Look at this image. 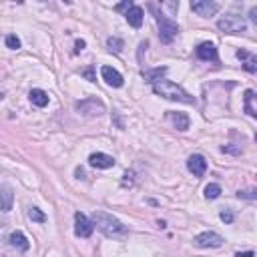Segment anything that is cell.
<instances>
[{
	"mask_svg": "<svg viewBox=\"0 0 257 257\" xmlns=\"http://www.w3.org/2000/svg\"><path fill=\"white\" fill-rule=\"evenodd\" d=\"M163 6H165V8H169L171 12H177V10H179V2H165Z\"/></svg>",
	"mask_w": 257,
	"mask_h": 257,
	"instance_id": "f546056e",
	"label": "cell"
},
{
	"mask_svg": "<svg viewBox=\"0 0 257 257\" xmlns=\"http://www.w3.org/2000/svg\"><path fill=\"white\" fill-rule=\"evenodd\" d=\"M223 237L219 235V233H215V231H203V233H199L195 239H193V243L197 245V247H201V249H213V247H221L223 245Z\"/></svg>",
	"mask_w": 257,
	"mask_h": 257,
	"instance_id": "5b68a950",
	"label": "cell"
},
{
	"mask_svg": "<svg viewBox=\"0 0 257 257\" xmlns=\"http://www.w3.org/2000/svg\"><path fill=\"white\" fill-rule=\"evenodd\" d=\"M237 58L241 60V64H243V68L247 70V72H257V56L253 54V52H247V50H237Z\"/></svg>",
	"mask_w": 257,
	"mask_h": 257,
	"instance_id": "5bb4252c",
	"label": "cell"
},
{
	"mask_svg": "<svg viewBox=\"0 0 257 257\" xmlns=\"http://www.w3.org/2000/svg\"><path fill=\"white\" fill-rule=\"evenodd\" d=\"M237 197H239V199H245V201H255V199H257V189H255V187L241 189V191H237Z\"/></svg>",
	"mask_w": 257,
	"mask_h": 257,
	"instance_id": "44dd1931",
	"label": "cell"
},
{
	"mask_svg": "<svg viewBox=\"0 0 257 257\" xmlns=\"http://www.w3.org/2000/svg\"><path fill=\"white\" fill-rule=\"evenodd\" d=\"M167 118L173 122V126H175L177 131H187V128H189V124H191V120H189V116H187L185 112L169 110V112H167Z\"/></svg>",
	"mask_w": 257,
	"mask_h": 257,
	"instance_id": "9a60e30c",
	"label": "cell"
},
{
	"mask_svg": "<svg viewBox=\"0 0 257 257\" xmlns=\"http://www.w3.org/2000/svg\"><path fill=\"white\" fill-rule=\"evenodd\" d=\"M28 96H30L32 104H36V106H40V108H42V106H46V104H48V100H50V98H48V94H46L42 88H32Z\"/></svg>",
	"mask_w": 257,
	"mask_h": 257,
	"instance_id": "d6986e66",
	"label": "cell"
},
{
	"mask_svg": "<svg viewBox=\"0 0 257 257\" xmlns=\"http://www.w3.org/2000/svg\"><path fill=\"white\" fill-rule=\"evenodd\" d=\"M249 18H251V20L257 24V6H253V8L249 10Z\"/></svg>",
	"mask_w": 257,
	"mask_h": 257,
	"instance_id": "4dcf8cb0",
	"label": "cell"
},
{
	"mask_svg": "<svg viewBox=\"0 0 257 257\" xmlns=\"http://www.w3.org/2000/svg\"><path fill=\"white\" fill-rule=\"evenodd\" d=\"M221 151H223V153H231V155H241V149H239V147H231V145L221 147Z\"/></svg>",
	"mask_w": 257,
	"mask_h": 257,
	"instance_id": "4316f807",
	"label": "cell"
},
{
	"mask_svg": "<svg viewBox=\"0 0 257 257\" xmlns=\"http://www.w3.org/2000/svg\"><path fill=\"white\" fill-rule=\"evenodd\" d=\"M195 54L199 60H205V62H217V48L213 42H201L197 48H195Z\"/></svg>",
	"mask_w": 257,
	"mask_h": 257,
	"instance_id": "9c48e42d",
	"label": "cell"
},
{
	"mask_svg": "<svg viewBox=\"0 0 257 257\" xmlns=\"http://www.w3.org/2000/svg\"><path fill=\"white\" fill-rule=\"evenodd\" d=\"M8 243H10L12 247L20 249V251H28V247H30L28 239H26V237H24V233H20V231H14V233H10V237H8Z\"/></svg>",
	"mask_w": 257,
	"mask_h": 257,
	"instance_id": "ac0fdd59",
	"label": "cell"
},
{
	"mask_svg": "<svg viewBox=\"0 0 257 257\" xmlns=\"http://www.w3.org/2000/svg\"><path fill=\"white\" fill-rule=\"evenodd\" d=\"M155 20H157V26H159V38H161V42L171 44V42L175 40L177 32H179L177 22H175V20H171V18H167V16H165V14H161V12H157V14H155Z\"/></svg>",
	"mask_w": 257,
	"mask_h": 257,
	"instance_id": "277c9868",
	"label": "cell"
},
{
	"mask_svg": "<svg viewBox=\"0 0 257 257\" xmlns=\"http://www.w3.org/2000/svg\"><path fill=\"white\" fill-rule=\"evenodd\" d=\"M131 6H133V2H122V4H116V6H114V10L122 12V10H128Z\"/></svg>",
	"mask_w": 257,
	"mask_h": 257,
	"instance_id": "f1b7e54d",
	"label": "cell"
},
{
	"mask_svg": "<svg viewBox=\"0 0 257 257\" xmlns=\"http://www.w3.org/2000/svg\"><path fill=\"white\" fill-rule=\"evenodd\" d=\"M221 195V187L217 185V183H209L207 187H205V197L207 199H217Z\"/></svg>",
	"mask_w": 257,
	"mask_h": 257,
	"instance_id": "7402d4cb",
	"label": "cell"
},
{
	"mask_svg": "<svg viewBox=\"0 0 257 257\" xmlns=\"http://www.w3.org/2000/svg\"><path fill=\"white\" fill-rule=\"evenodd\" d=\"M235 257H255V253L253 251H243V253L239 251V253H235Z\"/></svg>",
	"mask_w": 257,
	"mask_h": 257,
	"instance_id": "d6a6232c",
	"label": "cell"
},
{
	"mask_svg": "<svg viewBox=\"0 0 257 257\" xmlns=\"http://www.w3.org/2000/svg\"><path fill=\"white\" fill-rule=\"evenodd\" d=\"M153 90H155V94H159V96H163L167 100H177V102H185V104H193L195 102V98L183 86H179V84H175V82H171L167 78L157 80L153 84Z\"/></svg>",
	"mask_w": 257,
	"mask_h": 257,
	"instance_id": "7a4b0ae2",
	"label": "cell"
},
{
	"mask_svg": "<svg viewBox=\"0 0 257 257\" xmlns=\"http://www.w3.org/2000/svg\"><path fill=\"white\" fill-rule=\"evenodd\" d=\"M76 110L80 114H86V116H98L104 112V104L98 98H84V100L76 102Z\"/></svg>",
	"mask_w": 257,
	"mask_h": 257,
	"instance_id": "8992f818",
	"label": "cell"
},
{
	"mask_svg": "<svg viewBox=\"0 0 257 257\" xmlns=\"http://www.w3.org/2000/svg\"><path fill=\"white\" fill-rule=\"evenodd\" d=\"M124 18H126V22L133 26V28H141L143 26V20H145V12H143V8L141 6H131L126 12H124Z\"/></svg>",
	"mask_w": 257,
	"mask_h": 257,
	"instance_id": "4fadbf2b",
	"label": "cell"
},
{
	"mask_svg": "<svg viewBox=\"0 0 257 257\" xmlns=\"http://www.w3.org/2000/svg\"><path fill=\"white\" fill-rule=\"evenodd\" d=\"M74 173H76V177H78V179H84V169L76 167V171H74Z\"/></svg>",
	"mask_w": 257,
	"mask_h": 257,
	"instance_id": "836d02e7",
	"label": "cell"
},
{
	"mask_svg": "<svg viewBox=\"0 0 257 257\" xmlns=\"http://www.w3.org/2000/svg\"><path fill=\"white\" fill-rule=\"evenodd\" d=\"M255 100H257V94H255V90H251V88H247L245 90V96H243V110L249 114V116H257V104H255Z\"/></svg>",
	"mask_w": 257,
	"mask_h": 257,
	"instance_id": "2e32d148",
	"label": "cell"
},
{
	"mask_svg": "<svg viewBox=\"0 0 257 257\" xmlns=\"http://www.w3.org/2000/svg\"><path fill=\"white\" fill-rule=\"evenodd\" d=\"M88 165L96 167V169H110V167H114V159L106 153H92L88 157Z\"/></svg>",
	"mask_w": 257,
	"mask_h": 257,
	"instance_id": "7c38bea8",
	"label": "cell"
},
{
	"mask_svg": "<svg viewBox=\"0 0 257 257\" xmlns=\"http://www.w3.org/2000/svg\"><path fill=\"white\" fill-rule=\"evenodd\" d=\"M100 74H102V80L108 84V86H114V88H118V86H122V74L118 72V70H114L112 66H102L100 68Z\"/></svg>",
	"mask_w": 257,
	"mask_h": 257,
	"instance_id": "8fae6325",
	"label": "cell"
},
{
	"mask_svg": "<svg viewBox=\"0 0 257 257\" xmlns=\"http://www.w3.org/2000/svg\"><path fill=\"white\" fill-rule=\"evenodd\" d=\"M82 76H86L90 82H94L96 80V76H94V68L90 66V68H86V70H82Z\"/></svg>",
	"mask_w": 257,
	"mask_h": 257,
	"instance_id": "83f0119b",
	"label": "cell"
},
{
	"mask_svg": "<svg viewBox=\"0 0 257 257\" xmlns=\"http://www.w3.org/2000/svg\"><path fill=\"white\" fill-rule=\"evenodd\" d=\"M28 217H30L34 223H44V221H46V215H44L38 207H30V209H28Z\"/></svg>",
	"mask_w": 257,
	"mask_h": 257,
	"instance_id": "603a6c76",
	"label": "cell"
},
{
	"mask_svg": "<svg viewBox=\"0 0 257 257\" xmlns=\"http://www.w3.org/2000/svg\"><path fill=\"white\" fill-rule=\"evenodd\" d=\"M106 44H108V48L114 50V52H120V50H122V40L116 38V36H110V38L106 40Z\"/></svg>",
	"mask_w": 257,
	"mask_h": 257,
	"instance_id": "cb8c5ba5",
	"label": "cell"
},
{
	"mask_svg": "<svg viewBox=\"0 0 257 257\" xmlns=\"http://www.w3.org/2000/svg\"><path fill=\"white\" fill-rule=\"evenodd\" d=\"M92 229H94V225H92V221L84 215V213H80V211H76L74 213V235L76 237H90L92 235Z\"/></svg>",
	"mask_w": 257,
	"mask_h": 257,
	"instance_id": "52a82bcc",
	"label": "cell"
},
{
	"mask_svg": "<svg viewBox=\"0 0 257 257\" xmlns=\"http://www.w3.org/2000/svg\"><path fill=\"white\" fill-rule=\"evenodd\" d=\"M6 46H8V48H12V50H18V48H20V38H18V36H14V34L6 36Z\"/></svg>",
	"mask_w": 257,
	"mask_h": 257,
	"instance_id": "d4e9b609",
	"label": "cell"
},
{
	"mask_svg": "<svg viewBox=\"0 0 257 257\" xmlns=\"http://www.w3.org/2000/svg\"><path fill=\"white\" fill-rule=\"evenodd\" d=\"M74 46H76V48H74V52H80L86 44H84V40H76V42H74Z\"/></svg>",
	"mask_w": 257,
	"mask_h": 257,
	"instance_id": "1f68e13d",
	"label": "cell"
},
{
	"mask_svg": "<svg viewBox=\"0 0 257 257\" xmlns=\"http://www.w3.org/2000/svg\"><path fill=\"white\" fill-rule=\"evenodd\" d=\"M167 72V68L165 66H161V68H153V70H143V78L147 80V82H151V84H155L157 80H161L163 78V74Z\"/></svg>",
	"mask_w": 257,
	"mask_h": 257,
	"instance_id": "ffe728a7",
	"label": "cell"
},
{
	"mask_svg": "<svg viewBox=\"0 0 257 257\" xmlns=\"http://www.w3.org/2000/svg\"><path fill=\"white\" fill-rule=\"evenodd\" d=\"M217 28L225 34H241L247 30V22L239 14H225L217 20Z\"/></svg>",
	"mask_w": 257,
	"mask_h": 257,
	"instance_id": "3957f363",
	"label": "cell"
},
{
	"mask_svg": "<svg viewBox=\"0 0 257 257\" xmlns=\"http://www.w3.org/2000/svg\"><path fill=\"white\" fill-rule=\"evenodd\" d=\"M191 10L203 18H209L219 12V4L211 2V0H197V2H191Z\"/></svg>",
	"mask_w": 257,
	"mask_h": 257,
	"instance_id": "ba28073f",
	"label": "cell"
},
{
	"mask_svg": "<svg viewBox=\"0 0 257 257\" xmlns=\"http://www.w3.org/2000/svg\"><path fill=\"white\" fill-rule=\"evenodd\" d=\"M219 219H221L223 223H227V225L233 223V211H231V209H223V211L219 213Z\"/></svg>",
	"mask_w": 257,
	"mask_h": 257,
	"instance_id": "484cf974",
	"label": "cell"
},
{
	"mask_svg": "<svg viewBox=\"0 0 257 257\" xmlns=\"http://www.w3.org/2000/svg\"><path fill=\"white\" fill-rule=\"evenodd\" d=\"M187 169L195 175V177H203L205 171H207V161L203 155H191L187 159Z\"/></svg>",
	"mask_w": 257,
	"mask_h": 257,
	"instance_id": "30bf717a",
	"label": "cell"
},
{
	"mask_svg": "<svg viewBox=\"0 0 257 257\" xmlns=\"http://www.w3.org/2000/svg\"><path fill=\"white\" fill-rule=\"evenodd\" d=\"M12 203H14V193L8 185H4L0 189V211L2 213H8L12 209Z\"/></svg>",
	"mask_w": 257,
	"mask_h": 257,
	"instance_id": "e0dca14e",
	"label": "cell"
},
{
	"mask_svg": "<svg viewBox=\"0 0 257 257\" xmlns=\"http://www.w3.org/2000/svg\"><path fill=\"white\" fill-rule=\"evenodd\" d=\"M92 225H96V229L104 237H110V239H118V237H124L128 233L126 225H122L116 217H112L110 213H104V211L92 213Z\"/></svg>",
	"mask_w": 257,
	"mask_h": 257,
	"instance_id": "6da1fadb",
	"label": "cell"
}]
</instances>
